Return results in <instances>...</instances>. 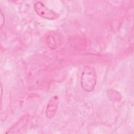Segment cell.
I'll return each instance as SVG.
<instances>
[{
    "label": "cell",
    "mask_w": 134,
    "mask_h": 134,
    "mask_svg": "<svg viewBox=\"0 0 134 134\" xmlns=\"http://www.w3.org/2000/svg\"><path fill=\"white\" fill-rule=\"evenodd\" d=\"M1 104L2 105V94H3V86H2V84H1Z\"/></svg>",
    "instance_id": "7"
},
{
    "label": "cell",
    "mask_w": 134,
    "mask_h": 134,
    "mask_svg": "<svg viewBox=\"0 0 134 134\" xmlns=\"http://www.w3.org/2000/svg\"><path fill=\"white\" fill-rule=\"evenodd\" d=\"M107 94H108V97L113 102H119L122 98L121 95L118 92L113 89L108 90Z\"/></svg>",
    "instance_id": "5"
},
{
    "label": "cell",
    "mask_w": 134,
    "mask_h": 134,
    "mask_svg": "<svg viewBox=\"0 0 134 134\" xmlns=\"http://www.w3.org/2000/svg\"><path fill=\"white\" fill-rule=\"evenodd\" d=\"M34 9L37 15L45 19L55 20L60 17L59 14L49 9L41 2H37L35 3Z\"/></svg>",
    "instance_id": "2"
},
{
    "label": "cell",
    "mask_w": 134,
    "mask_h": 134,
    "mask_svg": "<svg viewBox=\"0 0 134 134\" xmlns=\"http://www.w3.org/2000/svg\"><path fill=\"white\" fill-rule=\"evenodd\" d=\"M59 104V98L57 95H53L49 99L46 109V116L48 118L51 119L55 116Z\"/></svg>",
    "instance_id": "3"
},
{
    "label": "cell",
    "mask_w": 134,
    "mask_h": 134,
    "mask_svg": "<svg viewBox=\"0 0 134 134\" xmlns=\"http://www.w3.org/2000/svg\"><path fill=\"white\" fill-rule=\"evenodd\" d=\"M4 22H5L4 15L3 14L2 9H1V21H0L1 28H2V27L4 26Z\"/></svg>",
    "instance_id": "6"
},
{
    "label": "cell",
    "mask_w": 134,
    "mask_h": 134,
    "mask_svg": "<svg viewBox=\"0 0 134 134\" xmlns=\"http://www.w3.org/2000/svg\"><path fill=\"white\" fill-rule=\"evenodd\" d=\"M97 75L95 69L90 65L85 67L81 77L82 88L86 92L92 91L96 85Z\"/></svg>",
    "instance_id": "1"
},
{
    "label": "cell",
    "mask_w": 134,
    "mask_h": 134,
    "mask_svg": "<svg viewBox=\"0 0 134 134\" xmlns=\"http://www.w3.org/2000/svg\"><path fill=\"white\" fill-rule=\"evenodd\" d=\"M28 117L27 116H25L24 117H23L15 125H14L13 127L10 128L8 131L6 132V133H17L18 132L19 130H20L26 124L28 121Z\"/></svg>",
    "instance_id": "4"
}]
</instances>
